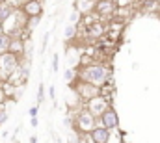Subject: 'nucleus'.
<instances>
[{"mask_svg": "<svg viewBox=\"0 0 160 143\" xmlns=\"http://www.w3.org/2000/svg\"><path fill=\"white\" fill-rule=\"evenodd\" d=\"M22 48H24V45H22V39H21V36H15V37H11V45H9V52H13V54H21V52H22Z\"/></svg>", "mask_w": 160, "mask_h": 143, "instance_id": "obj_11", "label": "nucleus"}, {"mask_svg": "<svg viewBox=\"0 0 160 143\" xmlns=\"http://www.w3.org/2000/svg\"><path fill=\"white\" fill-rule=\"evenodd\" d=\"M77 9L80 13L95 11V2H91V0H77Z\"/></svg>", "mask_w": 160, "mask_h": 143, "instance_id": "obj_10", "label": "nucleus"}, {"mask_svg": "<svg viewBox=\"0 0 160 143\" xmlns=\"http://www.w3.org/2000/svg\"><path fill=\"white\" fill-rule=\"evenodd\" d=\"M8 117H9V113H8V108L6 106H0V126L8 121Z\"/></svg>", "mask_w": 160, "mask_h": 143, "instance_id": "obj_16", "label": "nucleus"}, {"mask_svg": "<svg viewBox=\"0 0 160 143\" xmlns=\"http://www.w3.org/2000/svg\"><path fill=\"white\" fill-rule=\"evenodd\" d=\"M2 4H4V2H0V9H2Z\"/></svg>", "mask_w": 160, "mask_h": 143, "instance_id": "obj_29", "label": "nucleus"}, {"mask_svg": "<svg viewBox=\"0 0 160 143\" xmlns=\"http://www.w3.org/2000/svg\"><path fill=\"white\" fill-rule=\"evenodd\" d=\"M30 143H38V138L36 136H30Z\"/></svg>", "mask_w": 160, "mask_h": 143, "instance_id": "obj_26", "label": "nucleus"}, {"mask_svg": "<svg viewBox=\"0 0 160 143\" xmlns=\"http://www.w3.org/2000/svg\"><path fill=\"white\" fill-rule=\"evenodd\" d=\"M78 80L93 84L97 87H102L112 82V69L106 63H91L78 69Z\"/></svg>", "mask_w": 160, "mask_h": 143, "instance_id": "obj_1", "label": "nucleus"}, {"mask_svg": "<svg viewBox=\"0 0 160 143\" xmlns=\"http://www.w3.org/2000/svg\"><path fill=\"white\" fill-rule=\"evenodd\" d=\"M91 2H95V4H97V2H101V0H91Z\"/></svg>", "mask_w": 160, "mask_h": 143, "instance_id": "obj_28", "label": "nucleus"}, {"mask_svg": "<svg viewBox=\"0 0 160 143\" xmlns=\"http://www.w3.org/2000/svg\"><path fill=\"white\" fill-rule=\"evenodd\" d=\"M128 4V0H118V7H123V6H127Z\"/></svg>", "mask_w": 160, "mask_h": 143, "instance_id": "obj_25", "label": "nucleus"}, {"mask_svg": "<svg viewBox=\"0 0 160 143\" xmlns=\"http://www.w3.org/2000/svg\"><path fill=\"white\" fill-rule=\"evenodd\" d=\"M63 36H65V41L73 39V37L77 36V24H67L65 30H63Z\"/></svg>", "mask_w": 160, "mask_h": 143, "instance_id": "obj_14", "label": "nucleus"}, {"mask_svg": "<svg viewBox=\"0 0 160 143\" xmlns=\"http://www.w3.org/2000/svg\"><path fill=\"white\" fill-rule=\"evenodd\" d=\"M80 15H82V13H80L78 9H75V11L71 13V17H69V21H71V24H77V22H78Z\"/></svg>", "mask_w": 160, "mask_h": 143, "instance_id": "obj_19", "label": "nucleus"}, {"mask_svg": "<svg viewBox=\"0 0 160 143\" xmlns=\"http://www.w3.org/2000/svg\"><path fill=\"white\" fill-rule=\"evenodd\" d=\"M41 11H43V6L39 0H26L22 6V13L26 17H39Z\"/></svg>", "mask_w": 160, "mask_h": 143, "instance_id": "obj_7", "label": "nucleus"}, {"mask_svg": "<svg viewBox=\"0 0 160 143\" xmlns=\"http://www.w3.org/2000/svg\"><path fill=\"white\" fill-rule=\"evenodd\" d=\"M48 36H50V34H48V32H47V34H45V36H43V50H45V48H47V43H48Z\"/></svg>", "mask_w": 160, "mask_h": 143, "instance_id": "obj_23", "label": "nucleus"}, {"mask_svg": "<svg viewBox=\"0 0 160 143\" xmlns=\"http://www.w3.org/2000/svg\"><path fill=\"white\" fill-rule=\"evenodd\" d=\"M102 32H104V28H102V24H89V28H88V36H93V37H101L102 36Z\"/></svg>", "mask_w": 160, "mask_h": 143, "instance_id": "obj_13", "label": "nucleus"}, {"mask_svg": "<svg viewBox=\"0 0 160 143\" xmlns=\"http://www.w3.org/2000/svg\"><path fill=\"white\" fill-rule=\"evenodd\" d=\"M73 87L77 91V97L82 99V101H86V102H89L91 99L101 95V87H97L93 84H88V82H82V80H78V84H75Z\"/></svg>", "mask_w": 160, "mask_h": 143, "instance_id": "obj_4", "label": "nucleus"}, {"mask_svg": "<svg viewBox=\"0 0 160 143\" xmlns=\"http://www.w3.org/2000/svg\"><path fill=\"white\" fill-rule=\"evenodd\" d=\"M108 108H112V106H110L108 99H106V97H102V95H99V97L91 99L89 102H86V110H89V111H91L97 119H101Z\"/></svg>", "mask_w": 160, "mask_h": 143, "instance_id": "obj_5", "label": "nucleus"}, {"mask_svg": "<svg viewBox=\"0 0 160 143\" xmlns=\"http://www.w3.org/2000/svg\"><path fill=\"white\" fill-rule=\"evenodd\" d=\"M110 132H112V130H108V128H104V126H97V128L89 134V140L93 143H110Z\"/></svg>", "mask_w": 160, "mask_h": 143, "instance_id": "obj_8", "label": "nucleus"}, {"mask_svg": "<svg viewBox=\"0 0 160 143\" xmlns=\"http://www.w3.org/2000/svg\"><path fill=\"white\" fill-rule=\"evenodd\" d=\"M58 67H60V56L54 54V56H52V72L58 71Z\"/></svg>", "mask_w": 160, "mask_h": 143, "instance_id": "obj_20", "label": "nucleus"}, {"mask_svg": "<svg viewBox=\"0 0 160 143\" xmlns=\"http://www.w3.org/2000/svg\"><path fill=\"white\" fill-rule=\"evenodd\" d=\"M38 24H39V17H28V24H26V30H28V32H32L34 28H38Z\"/></svg>", "mask_w": 160, "mask_h": 143, "instance_id": "obj_15", "label": "nucleus"}, {"mask_svg": "<svg viewBox=\"0 0 160 143\" xmlns=\"http://www.w3.org/2000/svg\"><path fill=\"white\" fill-rule=\"evenodd\" d=\"M28 113H30V117H38V113H39V104H34V106L28 110Z\"/></svg>", "mask_w": 160, "mask_h": 143, "instance_id": "obj_21", "label": "nucleus"}, {"mask_svg": "<svg viewBox=\"0 0 160 143\" xmlns=\"http://www.w3.org/2000/svg\"><path fill=\"white\" fill-rule=\"evenodd\" d=\"M114 7H116V6H114V2H110V0H101V2L95 4V11H97V15H101V17L112 15Z\"/></svg>", "mask_w": 160, "mask_h": 143, "instance_id": "obj_9", "label": "nucleus"}, {"mask_svg": "<svg viewBox=\"0 0 160 143\" xmlns=\"http://www.w3.org/2000/svg\"><path fill=\"white\" fill-rule=\"evenodd\" d=\"M6 99H8V93H6V87L0 84V106H6Z\"/></svg>", "mask_w": 160, "mask_h": 143, "instance_id": "obj_18", "label": "nucleus"}, {"mask_svg": "<svg viewBox=\"0 0 160 143\" xmlns=\"http://www.w3.org/2000/svg\"><path fill=\"white\" fill-rule=\"evenodd\" d=\"M99 126H104L108 130H116L119 126V115H118V111L114 108H108L104 111V115L99 119Z\"/></svg>", "mask_w": 160, "mask_h": 143, "instance_id": "obj_6", "label": "nucleus"}, {"mask_svg": "<svg viewBox=\"0 0 160 143\" xmlns=\"http://www.w3.org/2000/svg\"><path fill=\"white\" fill-rule=\"evenodd\" d=\"M4 2H11V4H13V2H15V0H4Z\"/></svg>", "mask_w": 160, "mask_h": 143, "instance_id": "obj_27", "label": "nucleus"}, {"mask_svg": "<svg viewBox=\"0 0 160 143\" xmlns=\"http://www.w3.org/2000/svg\"><path fill=\"white\" fill-rule=\"evenodd\" d=\"M73 123H75V130H78L80 134H91L99 126V119L89 110H80L75 115Z\"/></svg>", "mask_w": 160, "mask_h": 143, "instance_id": "obj_2", "label": "nucleus"}, {"mask_svg": "<svg viewBox=\"0 0 160 143\" xmlns=\"http://www.w3.org/2000/svg\"><path fill=\"white\" fill-rule=\"evenodd\" d=\"M45 101V86L39 84V87H38V104H41Z\"/></svg>", "mask_w": 160, "mask_h": 143, "instance_id": "obj_17", "label": "nucleus"}, {"mask_svg": "<svg viewBox=\"0 0 160 143\" xmlns=\"http://www.w3.org/2000/svg\"><path fill=\"white\" fill-rule=\"evenodd\" d=\"M30 125H32V126L36 128V126L39 125V121H38V117H32V119H30Z\"/></svg>", "mask_w": 160, "mask_h": 143, "instance_id": "obj_24", "label": "nucleus"}, {"mask_svg": "<svg viewBox=\"0 0 160 143\" xmlns=\"http://www.w3.org/2000/svg\"><path fill=\"white\" fill-rule=\"evenodd\" d=\"M21 67V62H19V56L13 54V52H6L0 56V78L2 80H9L15 72L19 71Z\"/></svg>", "mask_w": 160, "mask_h": 143, "instance_id": "obj_3", "label": "nucleus"}, {"mask_svg": "<svg viewBox=\"0 0 160 143\" xmlns=\"http://www.w3.org/2000/svg\"><path fill=\"white\" fill-rule=\"evenodd\" d=\"M54 93H56V87H54V86H50V87H48V97H50L52 101H54V97H56Z\"/></svg>", "mask_w": 160, "mask_h": 143, "instance_id": "obj_22", "label": "nucleus"}, {"mask_svg": "<svg viewBox=\"0 0 160 143\" xmlns=\"http://www.w3.org/2000/svg\"><path fill=\"white\" fill-rule=\"evenodd\" d=\"M9 45H11V36L0 32V56L6 54V52H9Z\"/></svg>", "mask_w": 160, "mask_h": 143, "instance_id": "obj_12", "label": "nucleus"}]
</instances>
